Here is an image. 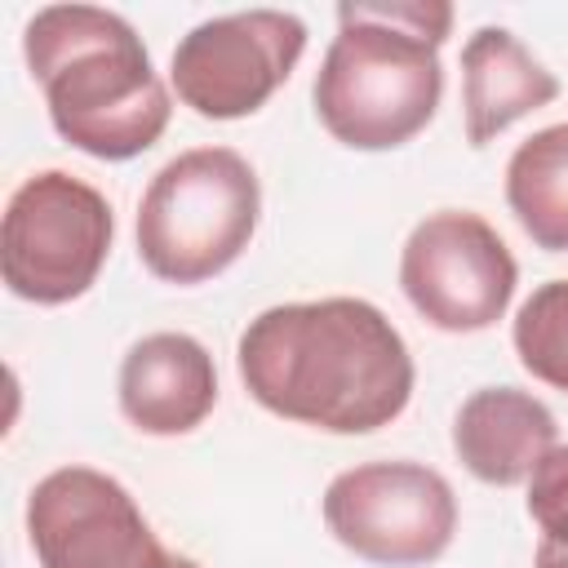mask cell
Listing matches in <instances>:
<instances>
[{
  "label": "cell",
  "instance_id": "1",
  "mask_svg": "<svg viewBox=\"0 0 568 568\" xmlns=\"http://www.w3.org/2000/svg\"><path fill=\"white\" fill-rule=\"evenodd\" d=\"M235 364L266 413L328 435L390 426L413 399V355L399 328L364 297L262 311L240 333Z\"/></svg>",
  "mask_w": 568,
  "mask_h": 568
},
{
  "label": "cell",
  "instance_id": "2",
  "mask_svg": "<svg viewBox=\"0 0 568 568\" xmlns=\"http://www.w3.org/2000/svg\"><path fill=\"white\" fill-rule=\"evenodd\" d=\"M22 53L62 142L93 160H133L160 142L173 102L142 36L98 4H49L27 22Z\"/></svg>",
  "mask_w": 568,
  "mask_h": 568
},
{
  "label": "cell",
  "instance_id": "3",
  "mask_svg": "<svg viewBox=\"0 0 568 568\" xmlns=\"http://www.w3.org/2000/svg\"><path fill=\"white\" fill-rule=\"evenodd\" d=\"M337 36L315 75L320 124L355 151L413 142L444 93L439 44L453 27L444 0H355L337 4Z\"/></svg>",
  "mask_w": 568,
  "mask_h": 568
},
{
  "label": "cell",
  "instance_id": "4",
  "mask_svg": "<svg viewBox=\"0 0 568 568\" xmlns=\"http://www.w3.org/2000/svg\"><path fill=\"white\" fill-rule=\"evenodd\" d=\"M257 213L262 186L240 151H182L138 204V257L164 284H204L248 248Z\"/></svg>",
  "mask_w": 568,
  "mask_h": 568
},
{
  "label": "cell",
  "instance_id": "5",
  "mask_svg": "<svg viewBox=\"0 0 568 568\" xmlns=\"http://www.w3.org/2000/svg\"><path fill=\"white\" fill-rule=\"evenodd\" d=\"M115 217L98 186L49 169L27 178L4 209L0 271L13 297L62 306L93 288L111 253Z\"/></svg>",
  "mask_w": 568,
  "mask_h": 568
},
{
  "label": "cell",
  "instance_id": "6",
  "mask_svg": "<svg viewBox=\"0 0 568 568\" xmlns=\"http://www.w3.org/2000/svg\"><path fill=\"white\" fill-rule=\"evenodd\" d=\"M324 524L368 564L417 568L448 550L457 497L448 479L422 462H368L342 470L324 488Z\"/></svg>",
  "mask_w": 568,
  "mask_h": 568
},
{
  "label": "cell",
  "instance_id": "7",
  "mask_svg": "<svg viewBox=\"0 0 568 568\" xmlns=\"http://www.w3.org/2000/svg\"><path fill=\"white\" fill-rule=\"evenodd\" d=\"M519 284L506 240L466 209L430 213L413 226L399 253V288L413 311L439 333L493 328Z\"/></svg>",
  "mask_w": 568,
  "mask_h": 568
},
{
  "label": "cell",
  "instance_id": "8",
  "mask_svg": "<svg viewBox=\"0 0 568 568\" xmlns=\"http://www.w3.org/2000/svg\"><path fill=\"white\" fill-rule=\"evenodd\" d=\"M40 568H200L160 546L129 488L93 466H62L27 497Z\"/></svg>",
  "mask_w": 568,
  "mask_h": 568
},
{
  "label": "cell",
  "instance_id": "9",
  "mask_svg": "<svg viewBox=\"0 0 568 568\" xmlns=\"http://www.w3.org/2000/svg\"><path fill=\"white\" fill-rule=\"evenodd\" d=\"M306 22L284 9H240L191 27L173 49V89L204 120H240L293 75Z\"/></svg>",
  "mask_w": 568,
  "mask_h": 568
},
{
  "label": "cell",
  "instance_id": "10",
  "mask_svg": "<svg viewBox=\"0 0 568 568\" xmlns=\"http://www.w3.org/2000/svg\"><path fill=\"white\" fill-rule=\"evenodd\" d=\"M217 404L213 355L191 333H151L120 364V413L142 435H186Z\"/></svg>",
  "mask_w": 568,
  "mask_h": 568
},
{
  "label": "cell",
  "instance_id": "11",
  "mask_svg": "<svg viewBox=\"0 0 568 568\" xmlns=\"http://www.w3.org/2000/svg\"><path fill=\"white\" fill-rule=\"evenodd\" d=\"M555 413L519 386H484L453 417V448L462 466L493 488L528 479L555 448Z\"/></svg>",
  "mask_w": 568,
  "mask_h": 568
},
{
  "label": "cell",
  "instance_id": "12",
  "mask_svg": "<svg viewBox=\"0 0 568 568\" xmlns=\"http://www.w3.org/2000/svg\"><path fill=\"white\" fill-rule=\"evenodd\" d=\"M559 98V80L506 31L479 27L462 49V115L466 142L484 146L515 120Z\"/></svg>",
  "mask_w": 568,
  "mask_h": 568
},
{
  "label": "cell",
  "instance_id": "13",
  "mask_svg": "<svg viewBox=\"0 0 568 568\" xmlns=\"http://www.w3.org/2000/svg\"><path fill=\"white\" fill-rule=\"evenodd\" d=\"M506 204L537 248L568 253V124H550L515 146Z\"/></svg>",
  "mask_w": 568,
  "mask_h": 568
},
{
  "label": "cell",
  "instance_id": "14",
  "mask_svg": "<svg viewBox=\"0 0 568 568\" xmlns=\"http://www.w3.org/2000/svg\"><path fill=\"white\" fill-rule=\"evenodd\" d=\"M515 355L519 364L568 395V280H550L532 288V297L515 315Z\"/></svg>",
  "mask_w": 568,
  "mask_h": 568
},
{
  "label": "cell",
  "instance_id": "15",
  "mask_svg": "<svg viewBox=\"0 0 568 568\" xmlns=\"http://www.w3.org/2000/svg\"><path fill=\"white\" fill-rule=\"evenodd\" d=\"M528 515L546 541L568 546V444H555L528 475Z\"/></svg>",
  "mask_w": 568,
  "mask_h": 568
},
{
  "label": "cell",
  "instance_id": "16",
  "mask_svg": "<svg viewBox=\"0 0 568 568\" xmlns=\"http://www.w3.org/2000/svg\"><path fill=\"white\" fill-rule=\"evenodd\" d=\"M532 568H568V546L541 537V546H537V555H532Z\"/></svg>",
  "mask_w": 568,
  "mask_h": 568
}]
</instances>
